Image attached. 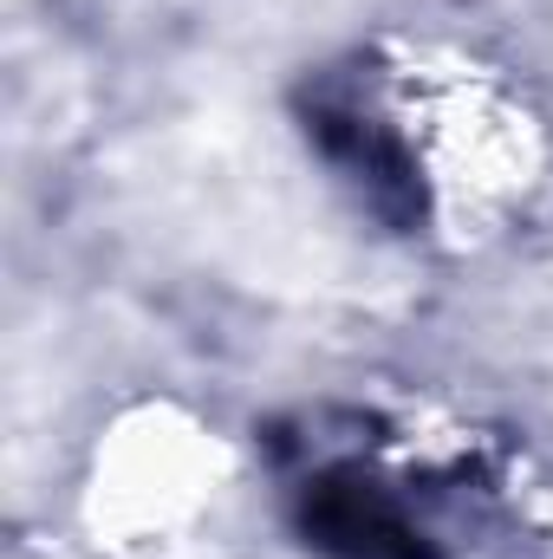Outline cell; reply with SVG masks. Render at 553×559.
<instances>
[{"instance_id":"cell-2","label":"cell","mask_w":553,"mask_h":559,"mask_svg":"<svg viewBox=\"0 0 553 559\" xmlns=\"http://www.w3.org/2000/svg\"><path fill=\"white\" fill-rule=\"evenodd\" d=\"M293 534L319 559H482L508 527V449L411 404H313L268 429Z\"/></svg>"},{"instance_id":"cell-1","label":"cell","mask_w":553,"mask_h":559,"mask_svg":"<svg viewBox=\"0 0 553 559\" xmlns=\"http://www.w3.org/2000/svg\"><path fill=\"white\" fill-rule=\"evenodd\" d=\"M326 169L404 241L469 248L534 189V118L475 66L358 46L299 98Z\"/></svg>"}]
</instances>
